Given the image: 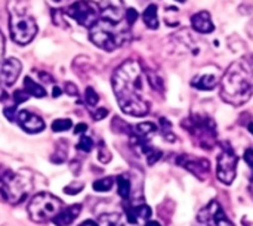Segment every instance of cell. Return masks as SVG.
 <instances>
[{"label": "cell", "mask_w": 253, "mask_h": 226, "mask_svg": "<svg viewBox=\"0 0 253 226\" xmlns=\"http://www.w3.org/2000/svg\"><path fill=\"white\" fill-rule=\"evenodd\" d=\"M144 73L136 61L123 62L113 75V89L119 107L132 117H144L150 111V104L144 98Z\"/></svg>", "instance_id": "6da1fadb"}, {"label": "cell", "mask_w": 253, "mask_h": 226, "mask_svg": "<svg viewBox=\"0 0 253 226\" xmlns=\"http://www.w3.org/2000/svg\"><path fill=\"white\" fill-rule=\"evenodd\" d=\"M221 98L230 105L246 104L253 96V56L234 61L224 73L221 81Z\"/></svg>", "instance_id": "7a4b0ae2"}, {"label": "cell", "mask_w": 253, "mask_h": 226, "mask_svg": "<svg viewBox=\"0 0 253 226\" xmlns=\"http://www.w3.org/2000/svg\"><path fill=\"white\" fill-rule=\"evenodd\" d=\"M129 27L130 25L127 24V21H123L120 24H110L98 19V22L92 28H89L90 40L102 50L113 52L122 47L129 40L130 37Z\"/></svg>", "instance_id": "3957f363"}, {"label": "cell", "mask_w": 253, "mask_h": 226, "mask_svg": "<svg viewBox=\"0 0 253 226\" xmlns=\"http://www.w3.org/2000/svg\"><path fill=\"white\" fill-rule=\"evenodd\" d=\"M182 127L190 133L194 144L203 150H212L216 145V124L206 114H193L182 121Z\"/></svg>", "instance_id": "277c9868"}, {"label": "cell", "mask_w": 253, "mask_h": 226, "mask_svg": "<svg viewBox=\"0 0 253 226\" xmlns=\"http://www.w3.org/2000/svg\"><path fill=\"white\" fill-rule=\"evenodd\" d=\"M62 209V201L49 192H40L28 204V216L36 224L50 222Z\"/></svg>", "instance_id": "5b68a950"}, {"label": "cell", "mask_w": 253, "mask_h": 226, "mask_svg": "<svg viewBox=\"0 0 253 226\" xmlns=\"http://www.w3.org/2000/svg\"><path fill=\"white\" fill-rule=\"evenodd\" d=\"M30 191H31V181L28 176L7 172L0 188V195L3 197L4 201L10 204H19L27 198Z\"/></svg>", "instance_id": "8992f818"}, {"label": "cell", "mask_w": 253, "mask_h": 226, "mask_svg": "<svg viewBox=\"0 0 253 226\" xmlns=\"http://www.w3.org/2000/svg\"><path fill=\"white\" fill-rule=\"evenodd\" d=\"M9 30L13 41H16L18 44H28L37 34V24L28 15L13 13L10 15Z\"/></svg>", "instance_id": "52a82bcc"}, {"label": "cell", "mask_w": 253, "mask_h": 226, "mask_svg": "<svg viewBox=\"0 0 253 226\" xmlns=\"http://www.w3.org/2000/svg\"><path fill=\"white\" fill-rule=\"evenodd\" d=\"M237 163L239 158L234 152V150L230 145H224L221 148V152L218 154L216 161V178L224 185H231L237 175Z\"/></svg>", "instance_id": "ba28073f"}, {"label": "cell", "mask_w": 253, "mask_h": 226, "mask_svg": "<svg viewBox=\"0 0 253 226\" xmlns=\"http://www.w3.org/2000/svg\"><path fill=\"white\" fill-rule=\"evenodd\" d=\"M67 13L70 18H73L77 24L86 28H92L98 19H99V7L98 4L87 1V0H80L73 3L68 9Z\"/></svg>", "instance_id": "9c48e42d"}, {"label": "cell", "mask_w": 253, "mask_h": 226, "mask_svg": "<svg viewBox=\"0 0 253 226\" xmlns=\"http://www.w3.org/2000/svg\"><path fill=\"white\" fill-rule=\"evenodd\" d=\"M197 225L199 226H234L225 216L222 207L212 201L209 203L197 216Z\"/></svg>", "instance_id": "30bf717a"}, {"label": "cell", "mask_w": 253, "mask_h": 226, "mask_svg": "<svg viewBox=\"0 0 253 226\" xmlns=\"http://www.w3.org/2000/svg\"><path fill=\"white\" fill-rule=\"evenodd\" d=\"M99 7V19L110 24H120L126 21V7L123 0H101Z\"/></svg>", "instance_id": "8fae6325"}, {"label": "cell", "mask_w": 253, "mask_h": 226, "mask_svg": "<svg viewBox=\"0 0 253 226\" xmlns=\"http://www.w3.org/2000/svg\"><path fill=\"white\" fill-rule=\"evenodd\" d=\"M176 163L181 167H184L185 170H188L191 175H194L196 178H199L200 181H205L209 176L211 163L206 158L194 157V155H190V154H184V155H179L176 158Z\"/></svg>", "instance_id": "7c38bea8"}, {"label": "cell", "mask_w": 253, "mask_h": 226, "mask_svg": "<svg viewBox=\"0 0 253 226\" xmlns=\"http://www.w3.org/2000/svg\"><path fill=\"white\" fill-rule=\"evenodd\" d=\"M21 62L16 58H7L0 64V83L12 86L21 74Z\"/></svg>", "instance_id": "4fadbf2b"}, {"label": "cell", "mask_w": 253, "mask_h": 226, "mask_svg": "<svg viewBox=\"0 0 253 226\" xmlns=\"http://www.w3.org/2000/svg\"><path fill=\"white\" fill-rule=\"evenodd\" d=\"M16 121L19 123V126L27 133H40L42 130H44V121H43V118L39 117L37 114H33V113L25 111V110L18 111Z\"/></svg>", "instance_id": "5bb4252c"}, {"label": "cell", "mask_w": 253, "mask_h": 226, "mask_svg": "<svg viewBox=\"0 0 253 226\" xmlns=\"http://www.w3.org/2000/svg\"><path fill=\"white\" fill-rule=\"evenodd\" d=\"M219 84V74L218 71H202L191 80V86L199 90H213Z\"/></svg>", "instance_id": "9a60e30c"}, {"label": "cell", "mask_w": 253, "mask_h": 226, "mask_svg": "<svg viewBox=\"0 0 253 226\" xmlns=\"http://www.w3.org/2000/svg\"><path fill=\"white\" fill-rule=\"evenodd\" d=\"M191 25H193L194 31H197L200 34H211L215 30V24L211 18V13L206 10L194 13L191 16Z\"/></svg>", "instance_id": "2e32d148"}, {"label": "cell", "mask_w": 253, "mask_h": 226, "mask_svg": "<svg viewBox=\"0 0 253 226\" xmlns=\"http://www.w3.org/2000/svg\"><path fill=\"white\" fill-rule=\"evenodd\" d=\"M82 212V204H73L70 207H62L56 216L52 219V222L55 224L56 226H70L74 219L80 215Z\"/></svg>", "instance_id": "e0dca14e"}, {"label": "cell", "mask_w": 253, "mask_h": 226, "mask_svg": "<svg viewBox=\"0 0 253 226\" xmlns=\"http://www.w3.org/2000/svg\"><path fill=\"white\" fill-rule=\"evenodd\" d=\"M151 209L147 204H138L132 207H126V218L130 224H142L151 218Z\"/></svg>", "instance_id": "ac0fdd59"}, {"label": "cell", "mask_w": 253, "mask_h": 226, "mask_svg": "<svg viewBox=\"0 0 253 226\" xmlns=\"http://www.w3.org/2000/svg\"><path fill=\"white\" fill-rule=\"evenodd\" d=\"M156 132H157L156 124L150 123V121H145V123L136 124V127L133 129V136H136L139 139H144V141H150Z\"/></svg>", "instance_id": "d6986e66"}, {"label": "cell", "mask_w": 253, "mask_h": 226, "mask_svg": "<svg viewBox=\"0 0 253 226\" xmlns=\"http://www.w3.org/2000/svg\"><path fill=\"white\" fill-rule=\"evenodd\" d=\"M142 19L144 24L150 28V30H157L159 28V16H157V6L156 4H150L144 13H142Z\"/></svg>", "instance_id": "ffe728a7"}, {"label": "cell", "mask_w": 253, "mask_h": 226, "mask_svg": "<svg viewBox=\"0 0 253 226\" xmlns=\"http://www.w3.org/2000/svg\"><path fill=\"white\" fill-rule=\"evenodd\" d=\"M24 90L30 96H34V98H44L46 96V89H43V86L36 83L31 77L24 78Z\"/></svg>", "instance_id": "44dd1931"}, {"label": "cell", "mask_w": 253, "mask_h": 226, "mask_svg": "<svg viewBox=\"0 0 253 226\" xmlns=\"http://www.w3.org/2000/svg\"><path fill=\"white\" fill-rule=\"evenodd\" d=\"M99 226H126V222L120 213H107L101 215Z\"/></svg>", "instance_id": "7402d4cb"}, {"label": "cell", "mask_w": 253, "mask_h": 226, "mask_svg": "<svg viewBox=\"0 0 253 226\" xmlns=\"http://www.w3.org/2000/svg\"><path fill=\"white\" fill-rule=\"evenodd\" d=\"M117 192H119V195L123 198V200H127L129 198V195H130V181L125 176V175H120V176H117Z\"/></svg>", "instance_id": "603a6c76"}, {"label": "cell", "mask_w": 253, "mask_h": 226, "mask_svg": "<svg viewBox=\"0 0 253 226\" xmlns=\"http://www.w3.org/2000/svg\"><path fill=\"white\" fill-rule=\"evenodd\" d=\"M113 184H114L113 178H102V179L95 181L92 187L96 192H107L113 188Z\"/></svg>", "instance_id": "cb8c5ba5"}, {"label": "cell", "mask_w": 253, "mask_h": 226, "mask_svg": "<svg viewBox=\"0 0 253 226\" xmlns=\"http://www.w3.org/2000/svg\"><path fill=\"white\" fill-rule=\"evenodd\" d=\"M73 127V121L68 118H58L52 123V130L53 132H67Z\"/></svg>", "instance_id": "d4e9b609"}, {"label": "cell", "mask_w": 253, "mask_h": 226, "mask_svg": "<svg viewBox=\"0 0 253 226\" xmlns=\"http://www.w3.org/2000/svg\"><path fill=\"white\" fill-rule=\"evenodd\" d=\"M84 102H86L87 107H95L99 102V96H98V93L95 92L93 87H87L84 90Z\"/></svg>", "instance_id": "484cf974"}, {"label": "cell", "mask_w": 253, "mask_h": 226, "mask_svg": "<svg viewBox=\"0 0 253 226\" xmlns=\"http://www.w3.org/2000/svg\"><path fill=\"white\" fill-rule=\"evenodd\" d=\"M93 148V141L89 138V136H80V141L77 144V150L83 151V152H90Z\"/></svg>", "instance_id": "4316f807"}, {"label": "cell", "mask_w": 253, "mask_h": 226, "mask_svg": "<svg viewBox=\"0 0 253 226\" xmlns=\"http://www.w3.org/2000/svg\"><path fill=\"white\" fill-rule=\"evenodd\" d=\"M83 188H84V184L74 182V184H71V185L65 187V188H64V192H65V194H68V195H77L80 191H83Z\"/></svg>", "instance_id": "83f0119b"}, {"label": "cell", "mask_w": 253, "mask_h": 226, "mask_svg": "<svg viewBox=\"0 0 253 226\" xmlns=\"http://www.w3.org/2000/svg\"><path fill=\"white\" fill-rule=\"evenodd\" d=\"M98 160L101 161V163H110V160H111V152L102 145L101 148H99V151H98Z\"/></svg>", "instance_id": "f1b7e54d"}, {"label": "cell", "mask_w": 253, "mask_h": 226, "mask_svg": "<svg viewBox=\"0 0 253 226\" xmlns=\"http://www.w3.org/2000/svg\"><path fill=\"white\" fill-rule=\"evenodd\" d=\"M126 21H127V24L129 25H132L135 21H136V18H138V12L133 9V7H129V9H126Z\"/></svg>", "instance_id": "f546056e"}, {"label": "cell", "mask_w": 253, "mask_h": 226, "mask_svg": "<svg viewBox=\"0 0 253 226\" xmlns=\"http://www.w3.org/2000/svg\"><path fill=\"white\" fill-rule=\"evenodd\" d=\"M28 93L22 89V90H16L15 93H13V99H15V102L16 104H21V102H25L27 99H28Z\"/></svg>", "instance_id": "4dcf8cb0"}, {"label": "cell", "mask_w": 253, "mask_h": 226, "mask_svg": "<svg viewBox=\"0 0 253 226\" xmlns=\"http://www.w3.org/2000/svg\"><path fill=\"white\" fill-rule=\"evenodd\" d=\"M107 115H108V110H107V108H98V110L92 114V118H93L95 121H99V120L105 118Z\"/></svg>", "instance_id": "1f68e13d"}, {"label": "cell", "mask_w": 253, "mask_h": 226, "mask_svg": "<svg viewBox=\"0 0 253 226\" xmlns=\"http://www.w3.org/2000/svg\"><path fill=\"white\" fill-rule=\"evenodd\" d=\"M245 161L249 164L251 169H253V148H248L245 151Z\"/></svg>", "instance_id": "d6a6232c"}, {"label": "cell", "mask_w": 253, "mask_h": 226, "mask_svg": "<svg viewBox=\"0 0 253 226\" xmlns=\"http://www.w3.org/2000/svg\"><path fill=\"white\" fill-rule=\"evenodd\" d=\"M4 115L7 117V120H9V121H15V120H16L15 108H13V107H7V108H4Z\"/></svg>", "instance_id": "836d02e7"}, {"label": "cell", "mask_w": 253, "mask_h": 226, "mask_svg": "<svg viewBox=\"0 0 253 226\" xmlns=\"http://www.w3.org/2000/svg\"><path fill=\"white\" fill-rule=\"evenodd\" d=\"M65 92L68 95H73V96H77L79 95V90H77L76 84H73V83H65Z\"/></svg>", "instance_id": "e575fe53"}, {"label": "cell", "mask_w": 253, "mask_h": 226, "mask_svg": "<svg viewBox=\"0 0 253 226\" xmlns=\"http://www.w3.org/2000/svg\"><path fill=\"white\" fill-rule=\"evenodd\" d=\"M86 130H87V126H86L84 123H80V124H77V126L74 127V133H76V135L84 133Z\"/></svg>", "instance_id": "d590c367"}, {"label": "cell", "mask_w": 253, "mask_h": 226, "mask_svg": "<svg viewBox=\"0 0 253 226\" xmlns=\"http://www.w3.org/2000/svg\"><path fill=\"white\" fill-rule=\"evenodd\" d=\"M79 226H99V224H98V222H95V221H92V219H87V221L82 222Z\"/></svg>", "instance_id": "8d00e7d4"}, {"label": "cell", "mask_w": 253, "mask_h": 226, "mask_svg": "<svg viewBox=\"0 0 253 226\" xmlns=\"http://www.w3.org/2000/svg\"><path fill=\"white\" fill-rule=\"evenodd\" d=\"M3 49H4V41H3V36L0 33V64H1V56H3Z\"/></svg>", "instance_id": "74e56055"}, {"label": "cell", "mask_w": 253, "mask_h": 226, "mask_svg": "<svg viewBox=\"0 0 253 226\" xmlns=\"http://www.w3.org/2000/svg\"><path fill=\"white\" fill-rule=\"evenodd\" d=\"M61 93H62V90H61L59 87H56V86H55V87H53V93H52V95H53V98H58Z\"/></svg>", "instance_id": "f35d334b"}, {"label": "cell", "mask_w": 253, "mask_h": 226, "mask_svg": "<svg viewBox=\"0 0 253 226\" xmlns=\"http://www.w3.org/2000/svg\"><path fill=\"white\" fill-rule=\"evenodd\" d=\"M144 226H162V225H160L159 222H156V221H147Z\"/></svg>", "instance_id": "ab89813d"}, {"label": "cell", "mask_w": 253, "mask_h": 226, "mask_svg": "<svg viewBox=\"0 0 253 226\" xmlns=\"http://www.w3.org/2000/svg\"><path fill=\"white\" fill-rule=\"evenodd\" d=\"M249 132H251V133L253 135V123H251V124H249Z\"/></svg>", "instance_id": "60d3db41"}, {"label": "cell", "mask_w": 253, "mask_h": 226, "mask_svg": "<svg viewBox=\"0 0 253 226\" xmlns=\"http://www.w3.org/2000/svg\"><path fill=\"white\" fill-rule=\"evenodd\" d=\"M176 1H179V3H184L185 0H176Z\"/></svg>", "instance_id": "b9f144b4"}]
</instances>
